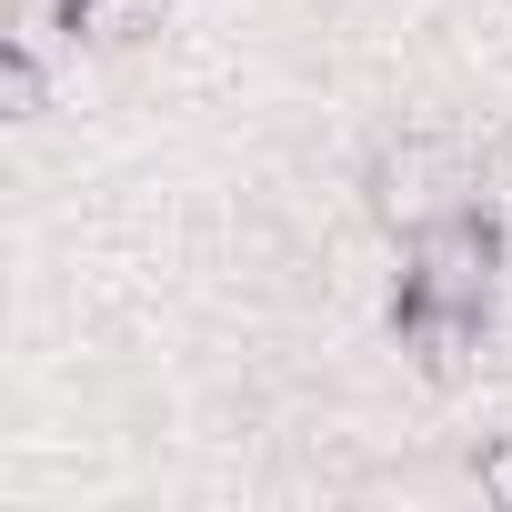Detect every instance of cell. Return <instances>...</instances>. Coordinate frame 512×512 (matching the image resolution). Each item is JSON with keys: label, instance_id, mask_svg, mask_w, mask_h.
Returning a JSON list of instances; mask_svg holds the SVG:
<instances>
[{"label": "cell", "instance_id": "277c9868", "mask_svg": "<svg viewBox=\"0 0 512 512\" xmlns=\"http://www.w3.org/2000/svg\"><path fill=\"white\" fill-rule=\"evenodd\" d=\"M0 81H11V111H21V121L41 111V91H51V61H41V41H31V31L11 41V61H0Z\"/></svg>", "mask_w": 512, "mask_h": 512}, {"label": "cell", "instance_id": "7a4b0ae2", "mask_svg": "<svg viewBox=\"0 0 512 512\" xmlns=\"http://www.w3.org/2000/svg\"><path fill=\"white\" fill-rule=\"evenodd\" d=\"M472 191H482V171H472V151H462L452 131H402V141H382V151L362 161V201H372V221H392L402 241H412L422 221L462 211Z\"/></svg>", "mask_w": 512, "mask_h": 512}, {"label": "cell", "instance_id": "3957f363", "mask_svg": "<svg viewBox=\"0 0 512 512\" xmlns=\"http://www.w3.org/2000/svg\"><path fill=\"white\" fill-rule=\"evenodd\" d=\"M151 21H161V0H51L61 41H141Z\"/></svg>", "mask_w": 512, "mask_h": 512}, {"label": "cell", "instance_id": "6da1fadb", "mask_svg": "<svg viewBox=\"0 0 512 512\" xmlns=\"http://www.w3.org/2000/svg\"><path fill=\"white\" fill-rule=\"evenodd\" d=\"M492 262H502V231H492L482 201L422 221V231H412L402 302H392V332H412V322H482V302H492Z\"/></svg>", "mask_w": 512, "mask_h": 512}, {"label": "cell", "instance_id": "5b68a950", "mask_svg": "<svg viewBox=\"0 0 512 512\" xmlns=\"http://www.w3.org/2000/svg\"><path fill=\"white\" fill-rule=\"evenodd\" d=\"M472 482H482V502H502V512H512V432L472 452Z\"/></svg>", "mask_w": 512, "mask_h": 512}]
</instances>
